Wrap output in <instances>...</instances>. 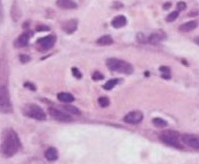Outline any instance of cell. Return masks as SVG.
<instances>
[{
  "label": "cell",
  "mask_w": 199,
  "mask_h": 164,
  "mask_svg": "<svg viewBox=\"0 0 199 164\" xmlns=\"http://www.w3.org/2000/svg\"><path fill=\"white\" fill-rule=\"evenodd\" d=\"M13 111V106L10 98L8 89L5 86L0 87V112L2 113H10Z\"/></svg>",
  "instance_id": "4"
},
{
  "label": "cell",
  "mask_w": 199,
  "mask_h": 164,
  "mask_svg": "<svg viewBox=\"0 0 199 164\" xmlns=\"http://www.w3.org/2000/svg\"><path fill=\"white\" fill-rule=\"evenodd\" d=\"M198 25V22L197 21H189V22H185V23L181 24L180 30L183 31V33H188V31H192L193 29L197 28Z\"/></svg>",
  "instance_id": "14"
},
{
  "label": "cell",
  "mask_w": 199,
  "mask_h": 164,
  "mask_svg": "<svg viewBox=\"0 0 199 164\" xmlns=\"http://www.w3.org/2000/svg\"><path fill=\"white\" fill-rule=\"evenodd\" d=\"M160 72L162 73V77L163 79H170V68L169 67L161 66L160 67Z\"/></svg>",
  "instance_id": "21"
},
{
  "label": "cell",
  "mask_w": 199,
  "mask_h": 164,
  "mask_svg": "<svg viewBox=\"0 0 199 164\" xmlns=\"http://www.w3.org/2000/svg\"><path fill=\"white\" fill-rule=\"evenodd\" d=\"M142 119H144V115L141 111H138V110L128 112V115L124 117V121L126 124H132V125H137L139 123H141Z\"/></svg>",
  "instance_id": "8"
},
{
  "label": "cell",
  "mask_w": 199,
  "mask_h": 164,
  "mask_svg": "<svg viewBox=\"0 0 199 164\" xmlns=\"http://www.w3.org/2000/svg\"><path fill=\"white\" fill-rule=\"evenodd\" d=\"M178 14H180V12H178V10L171 12L170 14L167 16V21H168V22H173V21H175V20L178 18Z\"/></svg>",
  "instance_id": "24"
},
{
  "label": "cell",
  "mask_w": 199,
  "mask_h": 164,
  "mask_svg": "<svg viewBox=\"0 0 199 164\" xmlns=\"http://www.w3.org/2000/svg\"><path fill=\"white\" fill-rule=\"evenodd\" d=\"M181 141L184 145L189 146L194 149H199V135L196 134H182L181 135Z\"/></svg>",
  "instance_id": "7"
},
{
  "label": "cell",
  "mask_w": 199,
  "mask_h": 164,
  "mask_svg": "<svg viewBox=\"0 0 199 164\" xmlns=\"http://www.w3.org/2000/svg\"><path fill=\"white\" fill-rule=\"evenodd\" d=\"M137 37H138V42H140V43H145V42H147V39L145 38L144 34H138Z\"/></svg>",
  "instance_id": "29"
},
{
  "label": "cell",
  "mask_w": 199,
  "mask_h": 164,
  "mask_svg": "<svg viewBox=\"0 0 199 164\" xmlns=\"http://www.w3.org/2000/svg\"><path fill=\"white\" fill-rule=\"evenodd\" d=\"M119 81H120L119 79H112V80H109V81L107 82L104 86H103V88H104L105 90H111V89H112V88H114Z\"/></svg>",
  "instance_id": "20"
},
{
  "label": "cell",
  "mask_w": 199,
  "mask_h": 164,
  "mask_svg": "<svg viewBox=\"0 0 199 164\" xmlns=\"http://www.w3.org/2000/svg\"><path fill=\"white\" fill-rule=\"evenodd\" d=\"M45 158H47V161H56V159L58 158L57 149H56V148H53V147L47 149V151H45Z\"/></svg>",
  "instance_id": "17"
},
{
  "label": "cell",
  "mask_w": 199,
  "mask_h": 164,
  "mask_svg": "<svg viewBox=\"0 0 199 164\" xmlns=\"http://www.w3.org/2000/svg\"><path fill=\"white\" fill-rule=\"evenodd\" d=\"M24 87L28 88V89H31V90H36V87L34 86L33 83H30V82H26L24 83Z\"/></svg>",
  "instance_id": "30"
},
{
  "label": "cell",
  "mask_w": 199,
  "mask_h": 164,
  "mask_svg": "<svg viewBox=\"0 0 199 164\" xmlns=\"http://www.w3.org/2000/svg\"><path fill=\"white\" fill-rule=\"evenodd\" d=\"M56 43V36L55 35H49L45 37H42L37 41V48L41 51H47L52 48Z\"/></svg>",
  "instance_id": "6"
},
{
  "label": "cell",
  "mask_w": 199,
  "mask_h": 164,
  "mask_svg": "<svg viewBox=\"0 0 199 164\" xmlns=\"http://www.w3.org/2000/svg\"><path fill=\"white\" fill-rule=\"evenodd\" d=\"M57 6L63 10H74L78 7L76 2L73 0H57Z\"/></svg>",
  "instance_id": "13"
},
{
  "label": "cell",
  "mask_w": 199,
  "mask_h": 164,
  "mask_svg": "<svg viewBox=\"0 0 199 164\" xmlns=\"http://www.w3.org/2000/svg\"><path fill=\"white\" fill-rule=\"evenodd\" d=\"M153 124H154V126L160 127V128H163V127L168 126V123L164 119H162V118H154L153 119Z\"/></svg>",
  "instance_id": "19"
},
{
  "label": "cell",
  "mask_w": 199,
  "mask_h": 164,
  "mask_svg": "<svg viewBox=\"0 0 199 164\" xmlns=\"http://www.w3.org/2000/svg\"><path fill=\"white\" fill-rule=\"evenodd\" d=\"M20 61L22 64H27L30 61V57L27 54H20Z\"/></svg>",
  "instance_id": "26"
},
{
  "label": "cell",
  "mask_w": 199,
  "mask_h": 164,
  "mask_svg": "<svg viewBox=\"0 0 199 164\" xmlns=\"http://www.w3.org/2000/svg\"><path fill=\"white\" fill-rule=\"evenodd\" d=\"M64 110H66L67 112H71L74 115H80V110L75 107V106H71V105H65L64 106Z\"/></svg>",
  "instance_id": "23"
},
{
  "label": "cell",
  "mask_w": 199,
  "mask_h": 164,
  "mask_svg": "<svg viewBox=\"0 0 199 164\" xmlns=\"http://www.w3.org/2000/svg\"><path fill=\"white\" fill-rule=\"evenodd\" d=\"M126 18L125 16H123V15H119V16H116L112 21H111V25L114 27V28H122V27H124L125 24H126Z\"/></svg>",
  "instance_id": "15"
},
{
  "label": "cell",
  "mask_w": 199,
  "mask_h": 164,
  "mask_svg": "<svg viewBox=\"0 0 199 164\" xmlns=\"http://www.w3.org/2000/svg\"><path fill=\"white\" fill-rule=\"evenodd\" d=\"M72 74H73V76L76 77V79H81V76H82V74H81V72L76 67H73L72 68Z\"/></svg>",
  "instance_id": "25"
},
{
  "label": "cell",
  "mask_w": 199,
  "mask_h": 164,
  "mask_svg": "<svg viewBox=\"0 0 199 164\" xmlns=\"http://www.w3.org/2000/svg\"><path fill=\"white\" fill-rule=\"evenodd\" d=\"M112 43H114V41H112V38L110 37L109 35L102 36V37H100V38L97 39V44L103 45V46H105V45H110V44H112Z\"/></svg>",
  "instance_id": "18"
},
{
  "label": "cell",
  "mask_w": 199,
  "mask_h": 164,
  "mask_svg": "<svg viewBox=\"0 0 199 164\" xmlns=\"http://www.w3.org/2000/svg\"><path fill=\"white\" fill-rule=\"evenodd\" d=\"M170 6H171L170 2H167V4H164V5H163V8H164V10H167V8H170Z\"/></svg>",
  "instance_id": "33"
},
{
  "label": "cell",
  "mask_w": 199,
  "mask_h": 164,
  "mask_svg": "<svg viewBox=\"0 0 199 164\" xmlns=\"http://www.w3.org/2000/svg\"><path fill=\"white\" fill-rule=\"evenodd\" d=\"M107 67L109 68L110 71L123 73V74H132L133 73L132 65L128 61L120 60V59L109 58L107 60Z\"/></svg>",
  "instance_id": "2"
},
{
  "label": "cell",
  "mask_w": 199,
  "mask_h": 164,
  "mask_svg": "<svg viewBox=\"0 0 199 164\" xmlns=\"http://www.w3.org/2000/svg\"><path fill=\"white\" fill-rule=\"evenodd\" d=\"M91 77H93V80H95V81H99V80H102V79L104 77V75H103V74H101L100 72H95Z\"/></svg>",
  "instance_id": "27"
},
{
  "label": "cell",
  "mask_w": 199,
  "mask_h": 164,
  "mask_svg": "<svg viewBox=\"0 0 199 164\" xmlns=\"http://www.w3.org/2000/svg\"><path fill=\"white\" fill-rule=\"evenodd\" d=\"M30 36H31V33H29V31L23 33L22 35H20L18 39L14 42V45L16 48H24V46H27L29 43V39H30Z\"/></svg>",
  "instance_id": "10"
},
{
  "label": "cell",
  "mask_w": 199,
  "mask_h": 164,
  "mask_svg": "<svg viewBox=\"0 0 199 164\" xmlns=\"http://www.w3.org/2000/svg\"><path fill=\"white\" fill-rule=\"evenodd\" d=\"M164 38H166V34L163 31H159V33H154V34L149 35L147 37V42L151 44H157Z\"/></svg>",
  "instance_id": "11"
},
{
  "label": "cell",
  "mask_w": 199,
  "mask_h": 164,
  "mask_svg": "<svg viewBox=\"0 0 199 164\" xmlns=\"http://www.w3.org/2000/svg\"><path fill=\"white\" fill-rule=\"evenodd\" d=\"M186 10V4L183 2V1H180V2L177 4V10L181 12V10Z\"/></svg>",
  "instance_id": "28"
},
{
  "label": "cell",
  "mask_w": 199,
  "mask_h": 164,
  "mask_svg": "<svg viewBox=\"0 0 199 164\" xmlns=\"http://www.w3.org/2000/svg\"><path fill=\"white\" fill-rule=\"evenodd\" d=\"M160 139L163 143L177 148V149H182L183 146L181 145V135L175 132V131H164L162 132L160 135Z\"/></svg>",
  "instance_id": "3"
},
{
  "label": "cell",
  "mask_w": 199,
  "mask_h": 164,
  "mask_svg": "<svg viewBox=\"0 0 199 164\" xmlns=\"http://www.w3.org/2000/svg\"><path fill=\"white\" fill-rule=\"evenodd\" d=\"M57 98L59 100L60 102H63V103H71V102L74 101V97H73V95L72 94H70V92H59L57 95Z\"/></svg>",
  "instance_id": "16"
},
{
  "label": "cell",
  "mask_w": 199,
  "mask_h": 164,
  "mask_svg": "<svg viewBox=\"0 0 199 164\" xmlns=\"http://www.w3.org/2000/svg\"><path fill=\"white\" fill-rule=\"evenodd\" d=\"M2 19H4V10H2V4L0 1V23H1Z\"/></svg>",
  "instance_id": "32"
},
{
  "label": "cell",
  "mask_w": 199,
  "mask_h": 164,
  "mask_svg": "<svg viewBox=\"0 0 199 164\" xmlns=\"http://www.w3.org/2000/svg\"><path fill=\"white\" fill-rule=\"evenodd\" d=\"M49 113H50V116L52 117L53 119H56L58 121H63V123H66V121H72V117L66 113V112L64 111H60V110H58V109H55V107H51L50 110H49Z\"/></svg>",
  "instance_id": "9"
},
{
  "label": "cell",
  "mask_w": 199,
  "mask_h": 164,
  "mask_svg": "<svg viewBox=\"0 0 199 164\" xmlns=\"http://www.w3.org/2000/svg\"><path fill=\"white\" fill-rule=\"evenodd\" d=\"M194 42H196V43H197V44L199 45V37H197V38L194 39Z\"/></svg>",
  "instance_id": "34"
},
{
  "label": "cell",
  "mask_w": 199,
  "mask_h": 164,
  "mask_svg": "<svg viewBox=\"0 0 199 164\" xmlns=\"http://www.w3.org/2000/svg\"><path fill=\"white\" fill-rule=\"evenodd\" d=\"M4 140H2V153L6 156H13L19 151L20 147H21V142L18 134L15 133L14 131L7 130L4 132Z\"/></svg>",
  "instance_id": "1"
},
{
  "label": "cell",
  "mask_w": 199,
  "mask_h": 164,
  "mask_svg": "<svg viewBox=\"0 0 199 164\" xmlns=\"http://www.w3.org/2000/svg\"><path fill=\"white\" fill-rule=\"evenodd\" d=\"M23 113L27 117H30V118H34L36 120H45L47 118V115L45 112L42 110V107H39L36 104H28V105L24 107Z\"/></svg>",
  "instance_id": "5"
},
{
  "label": "cell",
  "mask_w": 199,
  "mask_h": 164,
  "mask_svg": "<svg viewBox=\"0 0 199 164\" xmlns=\"http://www.w3.org/2000/svg\"><path fill=\"white\" fill-rule=\"evenodd\" d=\"M37 30L38 31H47V30H50V28L47 27V25H38Z\"/></svg>",
  "instance_id": "31"
},
{
  "label": "cell",
  "mask_w": 199,
  "mask_h": 164,
  "mask_svg": "<svg viewBox=\"0 0 199 164\" xmlns=\"http://www.w3.org/2000/svg\"><path fill=\"white\" fill-rule=\"evenodd\" d=\"M78 28V21L76 20H70V21H66L65 23L63 24V30L67 33V34H72L74 33Z\"/></svg>",
  "instance_id": "12"
},
{
  "label": "cell",
  "mask_w": 199,
  "mask_h": 164,
  "mask_svg": "<svg viewBox=\"0 0 199 164\" xmlns=\"http://www.w3.org/2000/svg\"><path fill=\"white\" fill-rule=\"evenodd\" d=\"M99 104L101 107H107V106H109L110 104V100L108 98V97L105 96H102L99 98Z\"/></svg>",
  "instance_id": "22"
}]
</instances>
